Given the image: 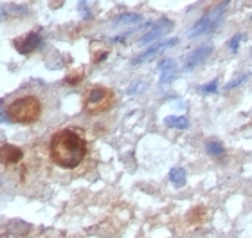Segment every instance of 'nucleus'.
Returning <instances> with one entry per match:
<instances>
[{
  "mask_svg": "<svg viewBox=\"0 0 252 238\" xmlns=\"http://www.w3.org/2000/svg\"><path fill=\"white\" fill-rule=\"evenodd\" d=\"M158 70H160V83H169V81H173L175 74H177V64L171 58H166L158 64Z\"/></svg>",
  "mask_w": 252,
  "mask_h": 238,
  "instance_id": "nucleus-10",
  "label": "nucleus"
},
{
  "mask_svg": "<svg viewBox=\"0 0 252 238\" xmlns=\"http://www.w3.org/2000/svg\"><path fill=\"white\" fill-rule=\"evenodd\" d=\"M247 79H249V72H245V74H242L240 78H234L232 81H229V83L225 85V89H227V90H231V89H234V87H240V85L245 83Z\"/></svg>",
  "mask_w": 252,
  "mask_h": 238,
  "instance_id": "nucleus-16",
  "label": "nucleus"
},
{
  "mask_svg": "<svg viewBox=\"0 0 252 238\" xmlns=\"http://www.w3.org/2000/svg\"><path fill=\"white\" fill-rule=\"evenodd\" d=\"M110 100H112V94L108 92L106 89L103 87H95L89 92L87 96V100H85V108L89 112H103L106 110L108 106H110Z\"/></svg>",
  "mask_w": 252,
  "mask_h": 238,
  "instance_id": "nucleus-4",
  "label": "nucleus"
},
{
  "mask_svg": "<svg viewBox=\"0 0 252 238\" xmlns=\"http://www.w3.org/2000/svg\"><path fill=\"white\" fill-rule=\"evenodd\" d=\"M139 22H142V16L137 15V13H125V15H119L114 20V24L116 26H131V24H139Z\"/></svg>",
  "mask_w": 252,
  "mask_h": 238,
  "instance_id": "nucleus-14",
  "label": "nucleus"
},
{
  "mask_svg": "<svg viewBox=\"0 0 252 238\" xmlns=\"http://www.w3.org/2000/svg\"><path fill=\"white\" fill-rule=\"evenodd\" d=\"M207 152H209L213 157H221V155L225 154V148H223V144L220 141H209L207 143Z\"/></svg>",
  "mask_w": 252,
  "mask_h": 238,
  "instance_id": "nucleus-15",
  "label": "nucleus"
},
{
  "mask_svg": "<svg viewBox=\"0 0 252 238\" xmlns=\"http://www.w3.org/2000/svg\"><path fill=\"white\" fill-rule=\"evenodd\" d=\"M216 90H218V79H213L211 83L202 87V92H204V94H215Z\"/></svg>",
  "mask_w": 252,
  "mask_h": 238,
  "instance_id": "nucleus-18",
  "label": "nucleus"
},
{
  "mask_svg": "<svg viewBox=\"0 0 252 238\" xmlns=\"http://www.w3.org/2000/svg\"><path fill=\"white\" fill-rule=\"evenodd\" d=\"M173 29V22L171 20H168V18H162V20H158V22H155V24H152V29L144 34V36L139 40V43H152V42H155L157 38H160L162 34H166V33H169Z\"/></svg>",
  "mask_w": 252,
  "mask_h": 238,
  "instance_id": "nucleus-5",
  "label": "nucleus"
},
{
  "mask_svg": "<svg viewBox=\"0 0 252 238\" xmlns=\"http://www.w3.org/2000/svg\"><path fill=\"white\" fill-rule=\"evenodd\" d=\"M169 180H171V184L175 188H182L186 186L188 182V175H186V170L184 168H173L169 171Z\"/></svg>",
  "mask_w": 252,
  "mask_h": 238,
  "instance_id": "nucleus-13",
  "label": "nucleus"
},
{
  "mask_svg": "<svg viewBox=\"0 0 252 238\" xmlns=\"http://www.w3.org/2000/svg\"><path fill=\"white\" fill-rule=\"evenodd\" d=\"M49 154L60 168L72 170L79 166L87 155V143L76 130H60L51 139Z\"/></svg>",
  "mask_w": 252,
  "mask_h": 238,
  "instance_id": "nucleus-1",
  "label": "nucleus"
},
{
  "mask_svg": "<svg viewBox=\"0 0 252 238\" xmlns=\"http://www.w3.org/2000/svg\"><path fill=\"white\" fill-rule=\"evenodd\" d=\"M29 13L26 5L18 4H4L0 5V18H18V16H26Z\"/></svg>",
  "mask_w": 252,
  "mask_h": 238,
  "instance_id": "nucleus-11",
  "label": "nucleus"
},
{
  "mask_svg": "<svg viewBox=\"0 0 252 238\" xmlns=\"http://www.w3.org/2000/svg\"><path fill=\"white\" fill-rule=\"evenodd\" d=\"M211 53H213V47L211 45H202V47H196L193 53L188 56V62H186V70H193L194 67H198L209 58Z\"/></svg>",
  "mask_w": 252,
  "mask_h": 238,
  "instance_id": "nucleus-7",
  "label": "nucleus"
},
{
  "mask_svg": "<svg viewBox=\"0 0 252 238\" xmlns=\"http://www.w3.org/2000/svg\"><path fill=\"white\" fill-rule=\"evenodd\" d=\"M175 43H179V38H171V40H166V42H160V43H155V45H152L150 49H146L142 54H139L135 60H133V64L139 65L142 64V62H146L148 58H152V56H155L157 53H160V51H164V49L168 47H173Z\"/></svg>",
  "mask_w": 252,
  "mask_h": 238,
  "instance_id": "nucleus-8",
  "label": "nucleus"
},
{
  "mask_svg": "<svg viewBox=\"0 0 252 238\" xmlns=\"http://www.w3.org/2000/svg\"><path fill=\"white\" fill-rule=\"evenodd\" d=\"M243 38H245V36L240 33V34H234V36L229 40V49H231L232 53H236V51H238V47H240V43H242Z\"/></svg>",
  "mask_w": 252,
  "mask_h": 238,
  "instance_id": "nucleus-17",
  "label": "nucleus"
},
{
  "mask_svg": "<svg viewBox=\"0 0 252 238\" xmlns=\"http://www.w3.org/2000/svg\"><path fill=\"white\" fill-rule=\"evenodd\" d=\"M40 114H42V103L34 96H22L13 101L7 108V116L11 121L22 123V125L34 123Z\"/></svg>",
  "mask_w": 252,
  "mask_h": 238,
  "instance_id": "nucleus-2",
  "label": "nucleus"
},
{
  "mask_svg": "<svg viewBox=\"0 0 252 238\" xmlns=\"http://www.w3.org/2000/svg\"><path fill=\"white\" fill-rule=\"evenodd\" d=\"M164 125L168 128H177V130H186L189 127V119L184 116H169L164 119Z\"/></svg>",
  "mask_w": 252,
  "mask_h": 238,
  "instance_id": "nucleus-12",
  "label": "nucleus"
},
{
  "mask_svg": "<svg viewBox=\"0 0 252 238\" xmlns=\"http://www.w3.org/2000/svg\"><path fill=\"white\" fill-rule=\"evenodd\" d=\"M227 9H229V0H221V2L215 4L209 11H205L204 15H202V18L189 29V36L194 38L216 31L220 27L221 22H223V16H225Z\"/></svg>",
  "mask_w": 252,
  "mask_h": 238,
  "instance_id": "nucleus-3",
  "label": "nucleus"
},
{
  "mask_svg": "<svg viewBox=\"0 0 252 238\" xmlns=\"http://www.w3.org/2000/svg\"><path fill=\"white\" fill-rule=\"evenodd\" d=\"M15 45H16V49H18V53L29 54V53H32L34 49H38L42 45V36H40L38 33H29V34H26L24 38L16 40Z\"/></svg>",
  "mask_w": 252,
  "mask_h": 238,
  "instance_id": "nucleus-6",
  "label": "nucleus"
},
{
  "mask_svg": "<svg viewBox=\"0 0 252 238\" xmlns=\"http://www.w3.org/2000/svg\"><path fill=\"white\" fill-rule=\"evenodd\" d=\"M24 157V152L20 148H16L13 144H4L0 146V163L5 164H15Z\"/></svg>",
  "mask_w": 252,
  "mask_h": 238,
  "instance_id": "nucleus-9",
  "label": "nucleus"
}]
</instances>
